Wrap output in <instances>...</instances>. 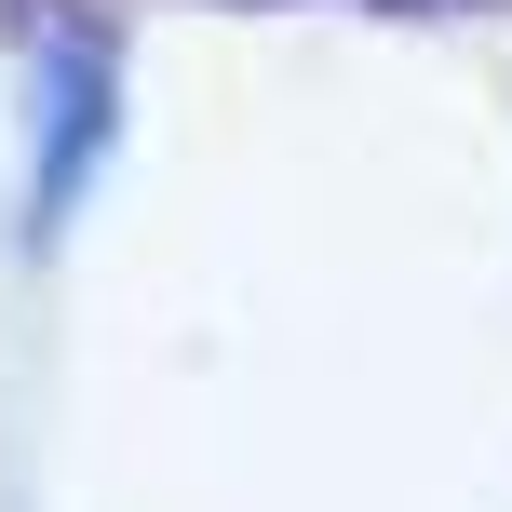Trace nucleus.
Masks as SVG:
<instances>
[{"label":"nucleus","instance_id":"nucleus-1","mask_svg":"<svg viewBox=\"0 0 512 512\" xmlns=\"http://www.w3.org/2000/svg\"><path fill=\"white\" fill-rule=\"evenodd\" d=\"M95 149H108V41H41V176H27L41 230H68Z\"/></svg>","mask_w":512,"mask_h":512}]
</instances>
